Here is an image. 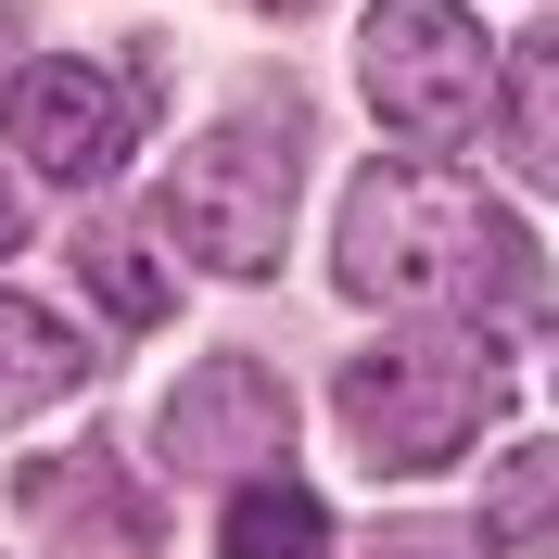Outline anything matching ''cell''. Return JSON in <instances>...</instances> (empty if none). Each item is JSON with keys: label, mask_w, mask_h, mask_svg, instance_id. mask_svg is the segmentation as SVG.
<instances>
[{"label": "cell", "mask_w": 559, "mask_h": 559, "mask_svg": "<svg viewBox=\"0 0 559 559\" xmlns=\"http://www.w3.org/2000/svg\"><path fill=\"white\" fill-rule=\"evenodd\" d=\"M331 280H344L356 306H382V318H471L496 344H522L534 318H547L522 229L484 191H457L445 166H419V153H394V166H369L344 191Z\"/></svg>", "instance_id": "cell-1"}, {"label": "cell", "mask_w": 559, "mask_h": 559, "mask_svg": "<svg viewBox=\"0 0 559 559\" xmlns=\"http://www.w3.org/2000/svg\"><path fill=\"white\" fill-rule=\"evenodd\" d=\"M331 419H344L356 471H382V484H407V471H457V457L509 419V344L471 331V318L407 331V344L356 356L344 382H331Z\"/></svg>", "instance_id": "cell-2"}, {"label": "cell", "mask_w": 559, "mask_h": 559, "mask_svg": "<svg viewBox=\"0 0 559 559\" xmlns=\"http://www.w3.org/2000/svg\"><path fill=\"white\" fill-rule=\"evenodd\" d=\"M293 178H306V115L254 103V115H229V128H204L178 153L153 229H166L191 267H216V280H267L280 229H293Z\"/></svg>", "instance_id": "cell-3"}, {"label": "cell", "mask_w": 559, "mask_h": 559, "mask_svg": "<svg viewBox=\"0 0 559 559\" xmlns=\"http://www.w3.org/2000/svg\"><path fill=\"white\" fill-rule=\"evenodd\" d=\"M356 90L394 128V153L445 166L457 140H496V38L471 26V0H369Z\"/></svg>", "instance_id": "cell-4"}, {"label": "cell", "mask_w": 559, "mask_h": 559, "mask_svg": "<svg viewBox=\"0 0 559 559\" xmlns=\"http://www.w3.org/2000/svg\"><path fill=\"white\" fill-rule=\"evenodd\" d=\"M0 128H13V153H26L38 178L103 191V178L128 166V140H140V90L103 76V64H26L0 90Z\"/></svg>", "instance_id": "cell-5"}, {"label": "cell", "mask_w": 559, "mask_h": 559, "mask_svg": "<svg viewBox=\"0 0 559 559\" xmlns=\"http://www.w3.org/2000/svg\"><path fill=\"white\" fill-rule=\"evenodd\" d=\"M280 445H293V394H280L254 356H204V369L166 394V457L178 471L254 484V471H280Z\"/></svg>", "instance_id": "cell-6"}, {"label": "cell", "mask_w": 559, "mask_h": 559, "mask_svg": "<svg viewBox=\"0 0 559 559\" xmlns=\"http://www.w3.org/2000/svg\"><path fill=\"white\" fill-rule=\"evenodd\" d=\"M13 496H26V522L51 534V547H76V559H103V547H153V534H166V522H153V496H140V484L115 471L103 445L38 457V471H26Z\"/></svg>", "instance_id": "cell-7"}, {"label": "cell", "mask_w": 559, "mask_h": 559, "mask_svg": "<svg viewBox=\"0 0 559 559\" xmlns=\"http://www.w3.org/2000/svg\"><path fill=\"white\" fill-rule=\"evenodd\" d=\"M90 382V331H64L51 306H13L0 293V432L38 407H64V394Z\"/></svg>", "instance_id": "cell-8"}, {"label": "cell", "mask_w": 559, "mask_h": 559, "mask_svg": "<svg viewBox=\"0 0 559 559\" xmlns=\"http://www.w3.org/2000/svg\"><path fill=\"white\" fill-rule=\"evenodd\" d=\"M496 115H509V166L522 191H559V26H522V51L496 64Z\"/></svg>", "instance_id": "cell-9"}, {"label": "cell", "mask_w": 559, "mask_h": 559, "mask_svg": "<svg viewBox=\"0 0 559 559\" xmlns=\"http://www.w3.org/2000/svg\"><path fill=\"white\" fill-rule=\"evenodd\" d=\"M216 559H331V509H318L293 471H254V484H229Z\"/></svg>", "instance_id": "cell-10"}, {"label": "cell", "mask_w": 559, "mask_h": 559, "mask_svg": "<svg viewBox=\"0 0 559 559\" xmlns=\"http://www.w3.org/2000/svg\"><path fill=\"white\" fill-rule=\"evenodd\" d=\"M76 280L103 293L115 331H166V306H178V280H166V254H153V229H90V242H76Z\"/></svg>", "instance_id": "cell-11"}, {"label": "cell", "mask_w": 559, "mask_h": 559, "mask_svg": "<svg viewBox=\"0 0 559 559\" xmlns=\"http://www.w3.org/2000/svg\"><path fill=\"white\" fill-rule=\"evenodd\" d=\"M484 534H496V547H547L559 559V445H509V457H496Z\"/></svg>", "instance_id": "cell-12"}, {"label": "cell", "mask_w": 559, "mask_h": 559, "mask_svg": "<svg viewBox=\"0 0 559 559\" xmlns=\"http://www.w3.org/2000/svg\"><path fill=\"white\" fill-rule=\"evenodd\" d=\"M369 559H496V534H471V522H394Z\"/></svg>", "instance_id": "cell-13"}, {"label": "cell", "mask_w": 559, "mask_h": 559, "mask_svg": "<svg viewBox=\"0 0 559 559\" xmlns=\"http://www.w3.org/2000/svg\"><path fill=\"white\" fill-rule=\"evenodd\" d=\"M13 242H26V204H13V178H0V254H13Z\"/></svg>", "instance_id": "cell-14"}, {"label": "cell", "mask_w": 559, "mask_h": 559, "mask_svg": "<svg viewBox=\"0 0 559 559\" xmlns=\"http://www.w3.org/2000/svg\"><path fill=\"white\" fill-rule=\"evenodd\" d=\"M0 51H13V0H0Z\"/></svg>", "instance_id": "cell-15"}, {"label": "cell", "mask_w": 559, "mask_h": 559, "mask_svg": "<svg viewBox=\"0 0 559 559\" xmlns=\"http://www.w3.org/2000/svg\"><path fill=\"white\" fill-rule=\"evenodd\" d=\"M254 13H306V0H254Z\"/></svg>", "instance_id": "cell-16"}]
</instances>
